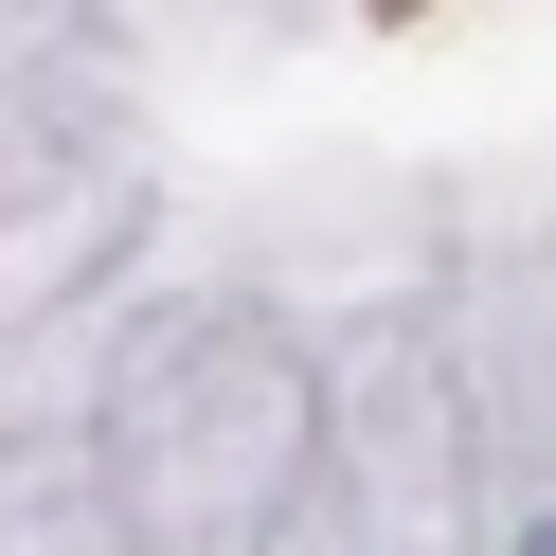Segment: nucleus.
I'll use <instances>...</instances> for the list:
<instances>
[{"instance_id": "nucleus-1", "label": "nucleus", "mask_w": 556, "mask_h": 556, "mask_svg": "<svg viewBox=\"0 0 556 556\" xmlns=\"http://www.w3.org/2000/svg\"><path fill=\"white\" fill-rule=\"evenodd\" d=\"M520 556H556V520H539V539H520Z\"/></svg>"}]
</instances>
